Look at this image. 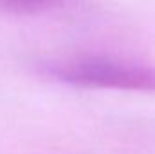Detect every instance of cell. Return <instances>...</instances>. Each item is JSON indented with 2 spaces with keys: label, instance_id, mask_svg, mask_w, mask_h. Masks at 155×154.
<instances>
[{
  "label": "cell",
  "instance_id": "cell-1",
  "mask_svg": "<svg viewBox=\"0 0 155 154\" xmlns=\"http://www.w3.org/2000/svg\"><path fill=\"white\" fill-rule=\"evenodd\" d=\"M56 80L88 89L155 93V67L105 56H79L49 67Z\"/></svg>",
  "mask_w": 155,
  "mask_h": 154
},
{
  "label": "cell",
  "instance_id": "cell-2",
  "mask_svg": "<svg viewBox=\"0 0 155 154\" xmlns=\"http://www.w3.org/2000/svg\"><path fill=\"white\" fill-rule=\"evenodd\" d=\"M61 2L63 0H0V11L9 15H38Z\"/></svg>",
  "mask_w": 155,
  "mask_h": 154
}]
</instances>
